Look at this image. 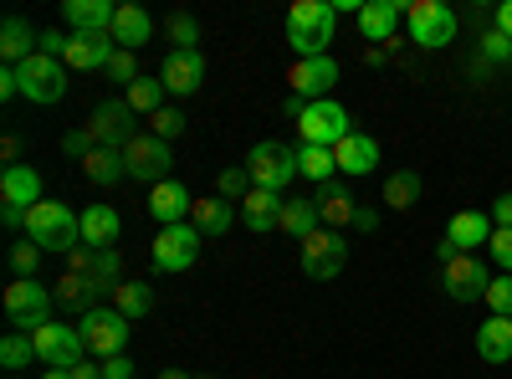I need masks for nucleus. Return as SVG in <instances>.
<instances>
[{
	"instance_id": "61",
	"label": "nucleus",
	"mask_w": 512,
	"mask_h": 379,
	"mask_svg": "<svg viewBox=\"0 0 512 379\" xmlns=\"http://www.w3.org/2000/svg\"><path fill=\"white\" fill-rule=\"evenodd\" d=\"M41 379H72L67 369H47V374H41Z\"/></svg>"
},
{
	"instance_id": "39",
	"label": "nucleus",
	"mask_w": 512,
	"mask_h": 379,
	"mask_svg": "<svg viewBox=\"0 0 512 379\" xmlns=\"http://www.w3.org/2000/svg\"><path fill=\"white\" fill-rule=\"evenodd\" d=\"M164 36L175 41V52H200V47H195V41H200V21H195L190 11L169 16V21H164Z\"/></svg>"
},
{
	"instance_id": "29",
	"label": "nucleus",
	"mask_w": 512,
	"mask_h": 379,
	"mask_svg": "<svg viewBox=\"0 0 512 379\" xmlns=\"http://www.w3.org/2000/svg\"><path fill=\"white\" fill-rule=\"evenodd\" d=\"M318 216H323L328 231H344V226H354L359 205H354V195H349L344 185H323V190H318Z\"/></svg>"
},
{
	"instance_id": "18",
	"label": "nucleus",
	"mask_w": 512,
	"mask_h": 379,
	"mask_svg": "<svg viewBox=\"0 0 512 379\" xmlns=\"http://www.w3.org/2000/svg\"><path fill=\"white\" fill-rule=\"evenodd\" d=\"M190 210H195V200H190V190H185L175 175L159 180V185L149 190V216H154L159 226H185Z\"/></svg>"
},
{
	"instance_id": "36",
	"label": "nucleus",
	"mask_w": 512,
	"mask_h": 379,
	"mask_svg": "<svg viewBox=\"0 0 512 379\" xmlns=\"http://www.w3.org/2000/svg\"><path fill=\"white\" fill-rule=\"evenodd\" d=\"M420 200V175L415 170H395L390 180H384V205L390 210H410Z\"/></svg>"
},
{
	"instance_id": "12",
	"label": "nucleus",
	"mask_w": 512,
	"mask_h": 379,
	"mask_svg": "<svg viewBox=\"0 0 512 379\" xmlns=\"http://www.w3.org/2000/svg\"><path fill=\"white\" fill-rule=\"evenodd\" d=\"M77 328L88 339V354H98V359H118L128 344V318L118 308H93L88 318H77Z\"/></svg>"
},
{
	"instance_id": "23",
	"label": "nucleus",
	"mask_w": 512,
	"mask_h": 379,
	"mask_svg": "<svg viewBox=\"0 0 512 379\" xmlns=\"http://www.w3.org/2000/svg\"><path fill=\"white\" fill-rule=\"evenodd\" d=\"M0 200L21 205V210L41 205V175L31 170V164H6V170H0Z\"/></svg>"
},
{
	"instance_id": "33",
	"label": "nucleus",
	"mask_w": 512,
	"mask_h": 379,
	"mask_svg": "<svg viewBox=\"0 0 512 379\" xmlns=\"http://www.w3.org/2000/svg\"><path fill=\"white\" fill-rule=\"evenodd\" d=\"M88 282L98 287V298H113V292L123 287V251H118V246H103V251H98Z\"/></svg>"
},
{
	"instance_id": "8",
	"label": "nucleus",
	"mask_w": 512,
	"mask_h": 379,
	"mask_svg": "<svg viewBox=\"0 0 512 379\" xmlns=\"http://www.w3.org/2000/svg\"><path fill=\"white\" fill-rule=\"evenodd\" d=\"M123 164H128V180H144L154 190L159 180H169V170H175V154H169V144L154 139V134H134L123 144Z\"/></svg>"
},
{
	"instance_id": "21",
	"label": "nucleus",
	"mask_w": 512,
	"mask_h": 379,
	"mask_svg": "<svg viewBox=\"0 0 512 379\" xmlns=\"http://www.w3.org/2000/svg\"><path fill=\"white\" fill-rule=\"evenodd\" d=\"M113 41H118L123 52L149 47V41H154V21H149V11L134 6V0H128V6H118V16H113Z\"/></svg>"
},
{
	"instance_id": "46",
	"label": "nucleus",
	"mask_w": 512,
	"mask_h": 379,
	"mask_svg": "<svg viewBox=\"0 0 512 379\" xmlns=\"http://www.w3.org/2000/svg\"><path fill=\"white\" fill-rule=\"evenodd\" d=\"M93 149H98V144H93L88 129H67V134H62V154H67V159H88Z\"/></svg>"
},
{
	"instance_id": "48",
	"label": "nucleus",
	"mask_w": 512,
	"mask_h": 379,
	"mask_svg": "<svg viewBox=\"0 0 512 379\" xmlns=\"http://www.w3.org/2000/svg\"><path fill=\"white\" fill-rule=\"evenodd\" d=\"M67 47H72V36H62L57 26H52V31H41V41H36V52H41V57H57V62L67 57Z\"/></svg>"
},
{
	"instance_id": "17",
	"label": "nucleus",
	"mask_w": 512,
	"mask_h": 379,
	"mask_svg": "<svg viewBox=\"0 0 512 379\" xmlns=\"http://www.w3.org/2000/svg\"><path fill=\"white\" fill-rule=\"evenodd\" d=\"M159 82H164V93L190 98L200 82H205V57H200V52H175V47H169V57H164V67H159Z\"/></svg>"
},
{
	"instance_id": "62",
	"label": "nucleus",
	"mask_w": 512,
	"mask_h": 379,
	"mask_svg": "<svg viewBox=\"0 0 512 379\" xmlns=\"http://www.w3.org/2000/svg\"><path fill=\"white\" fill-rule=\"evenodd\" d=\"M200 379H205V374H200Z\"/></svg>"
},
{
	"instance_id": "32",
	"label": "nucleus",
	"mask_w": 512,
	"mask_h": 379,
	"mask_svg": "<svg viewBox=\"0 0 512 379\" xmlns=\"http://www.w3.org/2000/svg\"><path fill=\"white\" fill-rule=\"evenodd\" d=\"M323 226V216H318V200H282V221H277V231H287V236H313Z\"/></svg>"
},
{
	"instance_id": "41",
	"label": "nucleus",
	"mask_w": 512,
	"mask_h": 379,
	"mask_svg": "<svg viewBox=\"0 0 512 379\" xmlns=\"http://www.w3.org/2000/svg\"><path fill=\"white\" fill-rule=\"evenodd\" d=\"M251 190H256V185H251V170H246V164H236V170H221V175H216V195L231 200V205H241Z\"/></svg>"
},
{
	"instance_id": "53",
	"label": "nucleus",
	"mask_w": 512,
	"mask_h": 379,
	"mask_svg": "<svg viewBox=\"0 0 512 379\" xmlns=\"http://www.w3.org/2000/svg\"><path fill=\"white\" fill-rule=\"evenodd\" d=\"M0 98H21V77H16V67H6V72H0Z\"/></svg>"
},
{
	"instance_id": "50",
	"label": "nucleus",
	"mask_w": 512,
	"mask_h": 379,
	"mask_svg": "<svg viewBox=\"0 0 512 379\" xmlns=\"http://www.w3.org/2000/svg\"><path fill=\"white\" fill-rule=\"evenodd\" d=\"M487 216H492V226H497V231H512V190L492 200V210H487Z\"/></svg>"
},
{
	"instance_id": "38",
	"label": "nucleus",
	"mask_w": 512,
	"mask_h": 379,
	"mask_svg": "<svg viewBox=\"0 0 512 379\" xmlns=\"http://www.w3.org/2000/svg\"><path fill=\"white\" fill-rule=\"evenodd\" d=\"M31 359H41L36 354V339H31V333H6V339H0V364H6V369H26Z\"/></svg>"
},
{
	"instance_id": "20",
	"label": "nucleus",
	"mask_w": 512,
	"mask_h": 379,
	"mask_svg": "<svg viewBox=\"0 0 512 379\" xmlns=\"http://www.w3.org/2000/svg\"><path fill=\"white\" fill-rule=\"evenodd\" d=\"M492 216L487 210H456L451 216V226H446V241L456 246V251H477V246H487L492 241Z\"/></svg>"
},
{
	"instance_id": "47",
	"label": "nucleus",
	"mask_w": 512,
	"mask_h": 379,
	"mask_svg": "<svg viewBox=\"0 0 512 379\" xmlns=\"http://www.w3.org/2000/svg\"><path fill=\"white\" fill-rule=\"evenodd\" d=\"M507 57H512V36L487 31V36H482V62H507Z\"/></svg>"
},
{
	"instance_id": "24",
	"label": "nucleus",
	"mask_w": 512,
	"mask_h": 379,
	"mask_svg": "<svg viewBox=\"0 0 512 379\" xmlns=\"http://www.w3.org/2000/svg\"><path fill=\"white\" fill-rule=\"evenodd\" d=\"M395 26H400V0H364L359 11V36L364 41H395Z\"/></svg>"
},
{
	"instance_id": "54",
	"label": "nucleus",
	"mask_w": 512,
	"mask_h": 379,
	"mask_svg": "<svg viewBox=\"0 0 512 379\" xmlns=\"http://www.w3.org/2000/svg\"><path fill=\"white\" fill-rule=\"evenodd\" d=\"M26 216H31V210H21V205H0V221H6L11 231H21V226H26Z\"/></svg>"
},
{
	"instance_id": "60",
	"label": "nucleus",
	"mask_w": 512,
	"mask_h": 379,
	"mask_svg": "<svg viewBox=\"0 0 512 379\" xmlns=\"http://www.w3.org/2000/svg\"><path fill=\"white\" fill-rule=\"evenodd\" d=\"M159 379H195V374H185V369H164Z\"/></svg>"
},
{
	"instance_id": "43",
	"label": "nucleus",
	"mask_w": 512,
	"mask_h": 379,
	"mask_svg": "<svg viewBox=\"0 0 512 379\" xmlns=\"http://www.w3.org/2000/svg\"><path fill=\"white\" fill-rule=\"evenodd\" d=\"M149 134L164 139V144H169V139H180V134H185V113H180V108H159V113L149 118Z\"/></svg>"
},
{
	"instance_id": "4",
	"label": "nucleus",
	"mask_w": 512,
	"mask_h": 379,
	"mask_svg": "<svg viewBox=\"0 0 512 379\" xmlns=\"http://www.w3.org/2000/svg\"><path fill=\"white\" fill-rule=\"evenodd\" d=\"M405 26H410V41L425 52H441L456 41V11L441 6V0H410L405 6Z\"/></svg>"
},
{
	"instance_id": "58",
	"label": "nucleus",
	"mask_w": 512,
	"mask_h": 379,
	"mask_svg": "<svg viewBox=\"0 0 512 379\" xmlns=\"http://www.w3.org/2000/svg\"><path fill=\"white\" fill-rule=\"evenodd\" d=\"M6 164H21V139L6 134Z\"/></svg>"
},
{
	"instance_id": "55",
	"label": "nucleus",
	"mask_w": 512,
	"mask_h": 379,
	"mask_svg": "<svg viewBox=\"0 0 512 379\" xmlns=\"http://www.w3.org/2000/svg\"><path fill=\"white\" fill-rule=\"evenodd\" d=\"M282 113H287V118H303V113H308V98L287 93V98H282Z\"/></svg>"
},
{
	"instance_id": "42",
	"label": "nucleus",
	"mask_w": 512,
	"mask_h": 379,
	"mask_svg": "<svg viewBox=\"0 0 512 379\" xmlns=\"http://www.w3.org/2000/svg\"><path fill=\"white\" fill-rule=\"evenodd\" d=\"M482 303L492 308V318H512V272L492 277V287H487V298H482Z\"/></svg>"
},
{
	"instance_id": "2",
	"label": "nucleus",
	"mask_w": 512,
	"mask_h": 379,
	"mask_svg": "<svg viewBox=\"0 0 512 379\" xmlns=\"http://www.w3.org/2000/svg\"><path fill=\"white\" fill-rule=\"evenodd\" d=\"M26 236L41 251H62V257H72V251L82 246V216H72V205H62V200H41V205H31V216H26Z\"/></svg>"
},
{
	"instance_id": "15",
	"label": "nucleus",
	"mask_w": 512,
	"mask_h": 379,
	"mask_svg": "<svg viewBox=\"0 0 512 379\" xmlns=\"http://www.w3.org/2000/svg\"><path fill=\"white\" fill-rule=\"evenodd\" d=\"M195 257H200V231L190 221L185 226H164L154 236V267L159 272H185V267H195Z\"/></svg>"
},
{
	"instance_id": "11",
	"label": "nucleus",
	"mask_w": 512,
	"mask_h": 379,
	"mask_svg": "<svg viewBox=\"0 0 512 379\" xmlns=\"http://www.w3.org/2000/svg\"><path fill=\"white\" fill-rule=\"evenodd\" d=\"M31 339H36V354H41V364H47V369H67L72 374L82 364V354H88L82 328H67V323H47V328H36Z\"/></svg>"
},
{
	"instance_id": "40",
	"label": "nucleus",
	"mask_w": 512,
	"mask_h": 379,
	"mask_svg": "<svg viewBox=\"0 0 512 379\" xmlns=\"http://www.w3.org/2000/svg\"><path fill=\"white\" fill-rule=\"evenodd\" d=\"M297 159H303V175L318 180V190L333 185V170H338V164H333V149H313V144H303V149H297Z\"/></svg>"
},
{
	"instance_id": "56",
	"label": "nucleus",
	"mask_w": 512,
	"mask_h": 379,
	"mask_svg": "<svg viewBox=\"0 0 512 379\" xmlns=\"http://www.w3.org/2000/svg\"><path fill=\"white\" fill-rule=\"evenodd\" d=\"M497 31L512 36V0H502V6H497Z\"/></svg>"
},
{
	"instance_id": "37",
	"label": "nucleus",
	"mask_w": 512,
	"mask_h": 379,
	"mask_svg": "<svg viewBox=\"0 0 512 379\" xmlns=\"http://www.w3.org/2000/svg\"><path fill=\"white\" fill-rule=\"evenodd\" d=\"M123 98H128V108H134V113L154 118V113L164 108V82H154V77H139V82H134V88H128Z\"/></svg>"
},
{
	"instance_id": "9",
	"label": "nucleus",
	"mask_w": 512,
	"mask_h": 379,
	"mask_svg": "<svg viewBox=\"0 0 512 379\" xmlns=\"http://www.w3.org/2000/svg\"><path fill=\"white\" fill-rule=\"evenodd\" d=\"M344 267H349V241H344V231L318 226L313 236H303V272H308L313 282H328V277H338Z\"/></svg>"
},
{
	"instance_id": "49",
	"label": "nucleus",
	"mask_w": 512,
	"mask_h": 379,
	"mask_svg": "<svg viewBox=\"0 0 512 379\" xmlns=\"http://www.w3.org/2000/svg\"><path fill=\"white\" fill-rule=\"evenodd\" d=\"M487 251H492V262H497L502 272H512V231H492Z\"/></svg>"
},
{
	"instance_id": "59",
	"label": "nucleus",
	"mask_w": 512,
	"mask_h": 379,
	"mask_svg": "<svg viewBox=\"0 0 512 379\" xmlns=\"http://www.w3.org/2000/svg\"><path fill=\"white\" fill-rule=\"evenodd\" d=\"M354 226H359V231H374V226H379V216H374V210H359Z\"/></svg>"
},
{
	"instance_id": "1",
	"label": "nucleus",
	"mask_w": 512,
	"mask_h": 379,
	"mask_svg": "<svg viewBox=\"0 0 512 379\" xmlns=\"http://www.w3.org/2000/svg\"><path fill=\"white\" fill-rule=\"evenodd\" d=\"M333 26H338L333 0H297V6L287 11V47L297 57H328Z\"/></svg>"
},
{
	"instance_id": "13",
	"label": "nucleus",
	"mask_w": 512,
	"mask_h": 379,
	"mask_svg": "<svg viewBox=\"0 0 512 379\" xmlns=\"http://www.w3.org/2000/svg\"><path fill=\"white\" fill-rule=\"evenodd\" d=\"M82 129L93 134L98 149H123L128 139L139 134V129H134V108H128V98H108V103H98L93 118L82 123Z\"/></svg>"
},
{
	"instance_id": "26",
	"label": "nucleus",
	"mask_w": 512,
	"mask_h": 379,
	"mask_svg": "<svg viewBox=\"0 0 512 379\" xmlns=\"http://www.w3.org/2000/svg\"><path fill=\"white\" fill-rule=\"evenodd\" d=\"M118 231H123V221H118L113 205H88V210H82V246L103 251V246L118 241Z\"/></svg>"
},
{
	"instance_id": "14",
	"label": "nucleus",
	"mask_w": 512,
	"mask_h": 379,
	"mask_svg": "<svg viewBox=\"0 0 512 379\" xmlns=\"http://www.w3.org/2000/svg\"><path fill=\"white\" fill-rule=\"evenodd\" d=\"M287 88L308 103H323L338 88V62L333 57H297L292 72H287Z\"/></svg>"
},
{
	"instance_id": "52",
	"label": "nucleus",
	"mask_w": 512,
	"mask_h": 379,
	"mask_svg": "<svg viewBox=\"0 0 512 379\" xmlns=\"http://www.w3.org/2000/svg\"><path fill=\"white\" fill-rule=\"evenodd\" d=\"M103 379H134V364H128L123 354L118 359H103Z\"/></svg>"
},
{
	"instance_id": "6",
	"label": "nucleus",
	"mask_w": 512,
	"mask_h": 379,
	"mask_svg": "<svg viewBox=\"0 0 512 379\" xmlns=\"http://www.w3.org/2000/svg\"><path fill=\"white\" fill-rule=\"evenodd\" d=\"M441 287L451 303H482L487 287H492V272L477 251H456V257L441 262Z\"/></svg>"
},
{
	"instance_id": "34",
	"label": "nucleus",
	"mask_w": 512,
	"mask_h": 379,
	"mask_svg": "<svg viewBox=\"0 0 512 379\" xmlns=\"http://www.w3.org/2000/svg\"><path fill=\"white\" fill-rule=\"evenodd\" d=\"M113 308H118L128 323L149 318V313H154V287H149V282H123V287L113 292Z\"/></svg>"
},
{
	"instance_id": "51",
	"label": "nucleus",
	"mask_w": 512,
	"mask_h": 379,
	"mask_svg": "<svg viewBox=\"0 0 512 379\" xmlns=\"http://www.w3.org/2000/svg\"><path fill=\"white\" fill-rule=\"evenodd\" d=\"M93 257H98L93 246H77L72 257H67V272H72V277H88V272H93Z\"/></svg>"
},
{
	"instance_id": "30",
	"label": "nucleus",
	"mask_w": 512,
	"mask_h": 379,
	"mask_svg": "<svg viewBox=\"0 0 512 379\" xmlns=\"http://www.w3.org/2000/svg\"><path fill=\"white\" fill-rule=\"evenodd\" d=\"M231 221H236V205H231V200H221V195L195 200V210H190V226H195L200 236H226V231H231Z\"/></svg>"
},
{
	"instance_id": "22",
	"label": "nucleus",
	"mask_w": 512,
	"mask_h": 379,
	"mask_svg": "<svg viewBox=\"0 0 512 379\" xmlns=\"http://www.w3.org/2000/svg\"><path fill=\"white\" fill-rule=\"evenodd\" d=\"M333 164H338L344 175L364 180V175H374V164H379V144H374L369 134H349L344 144H333Z\"/></svg>"
},
{
	"instance_id": "25",
	"label": "nucleus",
	"mask_w": 512,
	"mask_h": 379,
	"mask_svg": "<svg viewBox=\"0 0 512 379\" xmlns=\"http://www.w3.org/2000/svg\"><path fill=\"white\" fill-rule=\"evenodd\" d=\"M36 41L41 31H31L21 16H6V26H0V57H6V67H21L36 57Z\"/></svg>"
},
{
	"instance_id": "10",
	"label": "nucleus",
	"mask_w": 512,
	"mask_h": 379,
	"mask_svg": "<svg viewBox=\"0 0 512 379\" xmlns=\"http://www.w3.org/2000/svg\"><path fill=\"white\" fill-rule=\"evenodd\" d=\"M16 77H21V98H31V103H62L67 98V62H57V57H31V62H21L16 67Z\"/></svg>"
},
{
	"instance_id": "16",
	"label": "nucleus",
	"mask_w": 512,
	"mask_h": 379,
	"mask_svg": "<svg viewBox=\"0 0 512 379\" xmlns=\"http://www.w3.org/2000/svg\"><path fill=\"white\" fill-rule=\"evenodd\" d=\"M118 57V47H113V31H82V36H72V47H67V67L72 72H108V62Z\"/></svg>"
},
{
	"instance_id": "28",
	"label": "nucleus",
	"mask_w": 512,
	"mask_h": 379,
	"mask_svg": "<svg viewBox=\"0 0 512 379\" xmlns=\"http://www.w3.org/2000/svg\"><path fill=\"white\" fill-rule=\"evenodd\" d=\"M52 298L67 308V313H77V318H88L93 308H103V298H98V287L88 282V277H72V272H62V282L52 287Z\"/></svg>"
},
{
	"instance_id": "7",
	"label": "nucleus",
	"mask_w": 512,
	"mask_h": 379,
	"mask_svg": "<svg viewBox=\"0 0 512 379\" xmlns=\"http://www.w3.org/2000/svg\"><path fill=\"white\" fill-rule=\"evenodd\" d=\"M349 134H354L349 108H344V103H333V98H323V103H308V113L297 118V139H303V144H313V149H333V144H344Z\"/></svg>"
},
{
	"instance_id": "3",
	"label": "nucleus",
	"mask_w": 512,
	"mask_h": 379,
	"mask_svg": "<svg viewBox=\"0 0 512 379\" xmlns=\"http://www.w3.org/2000/svg\"><path fill=\"white\" fill-rule=\"evenodd\" d=\"M246 170H251V185L256 190H287L297 175H303V159H297L292 144H277V139H262L251 154H246Z\"/></svg>"
},
{
	"instance_id": "57",
	"label": "nucleus",
	"mask_w": 512,
	"mask_h": 379,
	"mask_svg": "<svg viewBox=\"0 0 512 379\" xmlns=\"http://www.w3.org/2000/svg\"><path fill=\"white\" fill-rule=\"evenodd\" d=\"M72 379H103V364H77Z\"/></svg>"
},
{
	"instance_id": "35",
	"label": "nucleus",
	"mask_w": 512,
	"mask_h": 379,
	"mask_svg": "<svg viewBox=\"0 0 512 379\" xmlns=\"http://www.w3.org/2000/svg\"><path fill=\"white\" fill-rule=\"evenodd\" d=\"M82 170H88V180H93V185H118V180H128L123 149H93L88 159H82Z\"/></svg>"
},
{
	"instance_id": "31",
	"label": "nucleus",
	"mask_w": 512,
	"mask_h": 379,
	"mask_svg": "<svg viewBox=\"0 0 512 379\" xmlns=\"http://www.w3.org/2000/svg\"><path fill=\"white\" fill-rule=\"evenodd\" d=\"M477 354L487 364H507L512 359V318H487L477 328Z\"/></svg>"
},
{
	"instance_id": "44",
	"label": "nucleus",
	"mask_w": 512,
	"mask_h": 379,
	"mask_svg": "<svg viewBox=\"0 0 512 379\" xmlns=\"http://www.w3.org/2000/svg\"><path fill=\"white\" fill-rule=\"evenodd\" d=\"M139 77H144V72H139V62H134V52H123V47H118V57L108 62V82H118V88L128 93V88H134V82H139Z\"/></svg>"
},
{
	"instance_id": "45",
	"label": "nucleus",
	"mask_w": 512,
	"mask_h": 379,
	"mask_svg": "<svg viewBox=\"0 0 512 379\" xmlns=\"http://www.w3.org/2000/svg\"><path fill=\"white\" fill-rule=\"evenodd\" d=\"M36 267H41V246L26 236L21 246H11V272L16 277H36Z\"/></svg>"
},
{
	"instance_id": "27",
	"label": "nucleus",
	"mask_w": 512,
	"mask_h": 379,
	"mask_svg": "<svg viewBox=\"0 0 512 379\" xmlns=\"http://www.w3.org/2000/svg\"><path fill=\"white\" fill-rule=\"evenodd\" d=\"M241 221H246V231L267 236V231L282 221V200H277V190H251V195L241 200Z\"/></svg>"
},
{
	"instance_id": "5",
	"label": "nucleus",
	"mask_w": 512,
	"mask_h": 379,
	"mask_svg": "<svg viewBox=\"0 0 512 379\" xmlns=\"http://www.w3.org/2000/svg\"><path fill=\"white\" fill-rule=\"evenodd\" d=\"M52 287H41L36 277H16L6 287V313H11V328L16 333H36V328H47L52 323Z\"/></svg>"
},
{
	"instance_id": "19",
	"label": "nucleus",
	"mask_w": 512,
	"mask_h": 379,
	"mask_svg": "<svg viewBox=\"0 0 512 379\" xmlns=\"http://www.w3.org/2000/svg\"><path fill=\"white\" fill-rule=\"evenodd\" d=\"M113 16H118L113 0H62V21L72 26V36H82V31H113Z\"/></svg>"
}]
</instances>
